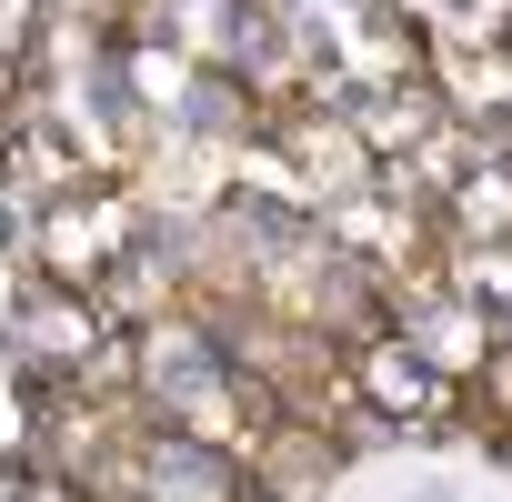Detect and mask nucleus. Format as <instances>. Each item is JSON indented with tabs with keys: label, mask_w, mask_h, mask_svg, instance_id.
Segmentation results:
<instances>
[{
	"label": "nucleus",
	"mask_w": 512,
	"mask_h": 502,
	"mask_svg": "<svg viewBox=\"0 0 512 502\" xmlns=\"http://www.w3.org/2000/svg\"><path fill=\"white\" fill-rule=\"evenodd\" d=\"M121 492H131V502H251V472H241V462H231L211 432H181V422H141Z\"/></svg>",
	"instance_id": "obj_1"
}]
</instances>
